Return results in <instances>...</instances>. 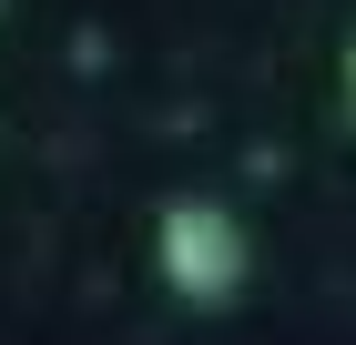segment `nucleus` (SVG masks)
I'll use <instances>...</instances> for the list:
<instances>
[{
  "mask_svg": "<svg viewBox=\"0 0 356 345\" xmlns=\"http://www.w3.org/2000/svg\"><path fill=\"white\" fill-rule=\"evenodd\" d=\"M153 264H163V285L184 294V305H234V294L254 285V244L245 224L224 203H204V193H184V203H163V224H153Z\"/></svg>",
  "mask_w": 356,
  "mask_h": 345,
  "instance_id": "obj_1",
  "label": "nucleus"
},
{
  "mask_svg": "<svg viewBox=\"0 0 356 345\" xmlns=\"http://www.w3.org/2000/svg\"><path fill=\"white\" fill-rule=\"evenodd\" d=\"M346 112H356V41H346Z\"/></svg>",
  "mask_w": 356,
  "mask_h": 345,
  "instance_id": "obj_2",
  "label": "nucleus"
}]
</instances>
